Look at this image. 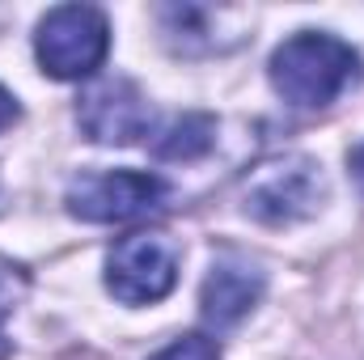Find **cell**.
<instances>
[{
    "instance_id": "obj_12",
    "label": "cell",
    "mask_w": 364,
    "mask_h": 360,
    "mask_svg": "<svg viewBox=\"0 0 364 360\" xmlns=\"http://www.w3.org/2000/svg\"><path fill=\"white\" fill-rule=\"evenodd\" d=\"M13 314V292H9V284L0 280V331H4V318ZM9 352V344H4V335H0V356Z\"/></svg>"
},
{
    "instance_id": "obj_4",
    "label": "cell",
    "mask_w": 364,
    "mask_h": 360,
    "mask_svg": "<svg viewBox=\"0 0 364 360\" xmlns=\"http://www.w3.org/2000/svg\"><path fill=\"white\" fill-rule=\"evenodd\" d=\"M170 182L140 170H85L68 182V212L90 225H123L166 208Z\"/></svg>"
},
{
    "instance_id": "obj_13",
    "label": "cell",
    "mask_w": 364,
    "mask_h": 360,
    "mask_svg": "<svg viewBox=\"0 0 364 360\" xmlns=\"http://www.w3.org/2000/svg\"><path fill=\"white\" fill-rule=\"evenodd\" d=\"M348 162H352V174H356V182L364 186V144H356V149H352V157H348Z\"/></svg>"
},
{
    "instance_id": "obj_3",
    "label": "cell",
    "mask_w": 364,
    "mask_h": 360,
    "mask_svg": "<svg viewBox=\"0 0 364 360\" xmlns=\"http://www.w3.org/2000/svg\"><path fill=\"white\" fill-rule=\"evenodd\" d=\"M34 51L43 73L55 81L93 77L110 51V21L93 4H60L38 21Z\"/></svg>"
},
{
    "instance_id": "obj_9",
    "label": "cell",
    "mask_w": 364,
    "mask_h": 360,
    "mask_svg": "<svg viewBox=\"0 0 364 360\" xmlns=\"http://www.w3.org/2000/svg\"><path fill=\"white\" fill-rule=\"evenodd\" d=\"M212 140H216V119L212 115H182L153 140V153L161 162H195L212 149Z\"/></svg>"
},
{
    "instance_id": "obj_7",
    "label": "cell",
    "mask_w": 364,
    "mask_h": 360,
    "mask_svg": "<svg viewBox=\"0 0 364 360\" xmlns=\"http://www.w3.org/2000/svg\"><path fill=\"white\" fill-rule=\"evenodd\" d=\"M161 34L166 43L182 55H212V51H229L242 43V9L229 4H161L157 9Z\"/></svg>"
},
{
    "instance_id": "obj_6",
    "label": "cell",
    "mask_w": 364,
    "mask_h": 360,
    "mask_svg": "<svg viewBox=\"0 0 364 360\" xmlns=\"http://www.w3.org/2000/svg\"><path fill=\"white\" fill-rule=\"evenodd\" d=\"M77 123L97 144H136L140 136H149L153 110H149V97L140 93L136 81L110 77V81H97L93 90L81 93Z\"/></svg>"
},
{
    "instance_id": "obj_1",
    "label": "cell",
    "mask_w": 364,
    "mask_h": 360,
    "mask_svg": "<svg viewBox=\"0 0 364 360\" xmlns=\"http://www.w3.org/2000/svg\"><path fill=\"white\" fill-rule=\"evenodd\" d=\"M272 85L275 93L296 110H322L339 102L360 81L364 64L360 51L326 30H301L288 43H279L272 55Z\"/></svg>"
},
{
    "instance_id": "obj_10",
    "label": "cell",
    "mask_w": 364,
    "mask_h": 360,
    "mask_svg": "<svg viewBox=\"0 0 364 360\" xmlns=\"http://www.w3.org/2000/svg\"><path fill=\"white\" fill-rule=\"evenodd\" d=\"M153 360H220V352L203 335H182V339H174L166 352H157Z\"/></svg>"
},
{
    "instance_id": "obj_2",
    "label": "cell",
    "mask_w": 364,
    "mask_h": 360,
    "mask_svg": "<svg viewBox=\"0 0 364 360\" xmlns=\"http://www.w3.org/2000/svg\"><path fill=\"white\" fill-rule=\"evenodd\" d=\"M326 203L322 162L305 153H275L242 179V212L259 225H296Z\"/></svg>"
},
{
    "instance_id": "obj_11",
    "label": "cell",
    "mask_w": 364,
    "mask_h": 360,
    "mask_svg": "<svg viewBox=\"0 0 364 360\" xmlns=\"http://www.w3.org/2000/svg\"><path fill=\"white\" fill-rule=\"evenodd\" d=\"M13 123H17V97L0 85V132H4V127H13Z\"/></svg>"
},
{
    "instance_id": "obj_8",
    "label": "cell",
    "mask_w": 364,
    "mask_h": 360,
    "mask_svg": "<svg viewBox=\"0 0 364 360\" xmlns=\"http://www.w3.org/2000/svg\"><path fill=\"white\" fill-rule=\"evenodd\" d=\"M263 288H267V275H263L259 263H250L246 255H220L208 271V280H203L199 314H203L208 327L229 331L263 301Z\"/></svg>"
},
{
    "instance_id": "obj_5",
    "label": "cell",
    "mask_w": 364,
    "mask_h": 360,
    "mask_svg": "<svg viewBox=\"0 0 364 360\" xmlns=\"http://www.w3.org/2000/svg\"><path fill=\"white\" fill-rule=\"evenodd\" d=\"M178 242L166 233H132L106 255V288L123 305H153L178 284Z\"/></svg>"
}]
</instances>
